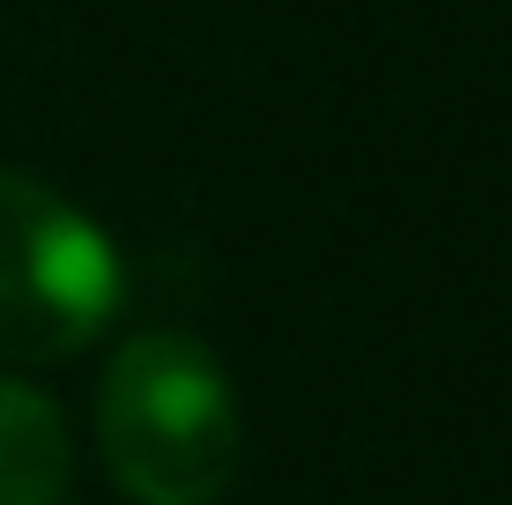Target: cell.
I'll return each instance as SVG.
<instances>
[{"label":"cell","instance_id":"6da1fadb","mask_svg":"<svg viewBox=\"0 0 512 505\" xmlns=\"http://www.w3.org/2000/svg\"><path fill=\"white\" fill-rule=\"evenodd\" d=\"M104 468L134 505H216L238 483L245 416L231 372L193 335H134L97 394Z\"/></svg>","mask_w":512,"mask_h":505},{"label":"cell","instance_id":"3957f363","mask_svg":"<svg viewBox=\"0 0 512 505\" xmlns=\"http://www.w3.org/2000/svg\"><path fill=\"white\" fill-rule=\"evenodd\" d=\"M67 498V416L52 394L0 379V505H60Z\"/></svg>","mask_w":512,"mask_h":505},{"label":"cell","instance_id":"7a4b0ae2","mask_svg":"<svg viewBox=\"0 0 512 505\" xmlns=\"http://www.w3.org/2000/svg\"><path fill=\"white\" fill-rule=\"evenodd\" d=\"M119 253L67 194L0 171V357L60 364L119 312Z\"/></svg>","mask_w":512,"mask_h":505}]
</instances>
